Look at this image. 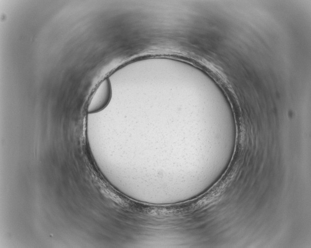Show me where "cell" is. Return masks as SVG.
Returning a JSON list of instances; mask_svg holds the SVG:
<instances>
[{
    "mask_svg": "<svg viewBox=\"0 0 311 248\" xmlns=\"http://www.w3.org/2000/svg\"><path fill=\"white\" fill-rule=\"evenodd\" d=\"M111 97V87L108 78L101 81L93 93L87 107L90 114L98 112L109 103Z\"/></svg>",
    "mask_w": 311,
    "mask_h": 248,
    "instance_id": "6da1fadb",
    "label": "cell"
}]
</instances>
